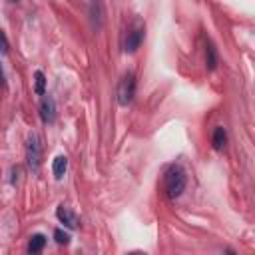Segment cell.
Wrapping results in <instances>:
<instances>
[{"label": "cell", "mask_w": 255, "mask_h": 255, "mask_svg": "<svg viewBox=\"0 0 255 255\" xmlns=\"http://www.w3.org/2000/svg\"><path fill=\"white\" fill-rule=\"evenodd\" d=\"M185 183H187V179H185V171H183L179 165H173V167L167 169V173H165V181H163L167 197H171V199L179 197V195L183 193V189H185Z\"/></svg>", "instance_id": "obj_1"}, {"label": "cell", "mask_w": 255, "mask_h": 255, "mask_svg": "<svg viewBox=\"0 0 255 255\" xmlns=\"http://www.w3.org/2000/svg\"><path fill=\"white\" fill-rule=\"evenodd\" d=\"M26 161H28V167L32 171H38V167L42 163V143H40L38 133H30L28 135V141H26Z\"/></svg>", "instance_id": "obj_2"}, {"label": "cell", "mask_w": 255, "mask_h": 255, "mask_svg": "<svg viewBox=\"0 0 255 255\" xmlns=\"http://www.w3.org/2000/svg\"><path fill=\"white\" fill-rule=\"evenodd\" d=\"M135 96V76L131 72L124 74V78L120 80L118 86V104L120 106H128Z\"/></svg>", "instance_id": "obj_3"}, {"label": "cell", "mask_w": 255, "mask_h": 255, "mask_svg": "<svg viewBox=\"0 0 255 255\" xmlns=\"http://www.w3.org/2000/svg\"><path fill=\"white\" fill-rule=\"evenodd\" d=\"M141 42H143V26H139V24H135L129 32H128V36H126V44H124V50L126 52H135L139 46H141Z\"/></svg>", "instance_id": "obj_4"}, {"label": "cell", "mask_w": 255, "mask_h": 255, "mask_svg": "<svg viewBox=\"0 0 255 255\" xmlns=\"http://www.w3.org/2000/svg\"><path fill=\"white\" fill-rule=\"evenodd\" d=\"M40 118L44 124H52L56 118V104L52 100V96H44L40 100Z\"/></svg>", "instance_id": "obj_5"}, {"label": "cell", "mask_w": 255, "mask_h": 255, "mask_svg": "<svg viewBox=\"0 0 255 255\" xmlns=\"http://www.w3.org/2000/svg\"><path fill=\"white\" fill-rule=\"evenodd\" d=\"M56 217H58L68 229H76V227H78V219H76V215H74L68 207H64V205H58V209H56Z\"/></svg>", "instance_id": "obj_6"}, {"label": "cell", "mask_w": 255, "mask_h": 255, "mask_svg": "<svg viewBox=\"0 0 255 255\" xmlns=\"http://www.w3.org/2000/svg\"><path fill=\"white\" fill-rule=\"evenodd\" d=\"M217 64H219L217 48H215L211 42H207V44H205V66H207V70H215Z\"/></svg>", "instance_id": "obj_7"}, {"label": "cell", "mask_w": 255, "mask_h": 255, "mask_svg": "<svg viewBox=\"0 0 255 255\" xmlns=\"http://www.w3.org/2000/svg\"><path fill=\"white\" fill-rule=\"evenodd\" d=\"M66 169H68V157H66V155H58V157H54V161H52L54 177H56V179H62L64 173H66Z\"/></svg>", "instance_id": "obj_8"}, {"label": "cell", "mask_w": 255, "mask_h": 255, "mask_svg": "<svg viewBox=\"0 0 255 255\" xmlns=\"http://www.w3.org/2000/svg\"><path fill=\"white\" fill-rule=\"evenodd\" d=\"M46 245V237L42 233H34L28 241V253H40Z\"/></svg>", "instance_id": "obj_9"}, {"label": "cell", "mask_w": 255, "mask_h": 255, "mask_svg": "<svg viewBox=\"0 0 255 255\" xmlns=\"http://www.w3.org/2000/svg\"><path fill=\"white\" fill-rule=\"evenodd\" d=\"M211 143H213V149H223V145L227 143V131L219 126L213 129V137H211Z\"/></svg>", "instance_id": "obj_10"}, {"label": "cell", "mask_w": 255, "mask_h": 255, "mask_svg": "<svg viewBox=\"0 0 255 255\" xmlns=\"http://www.w3.org/2000/svg\"><path fill=\"white\" fill-rule=\"evenodd\" d=\"M34 92L38 96H44L46 94V76L40 70H36V74H34Z\"/></svg>", "instance_id": "obj_11"}, {"label": "cell", "mask_w": 255, "mask_h": 255, "mask_svg": "<svg viewBox=\"0 0 255 255\" xmlns=\"http://www.w3.org/2000/svg\"><path fill=\"white\" fill-rule=\"evenodd\" d=\"M54 239H56L58 245H68L72 237H70V233H66V231H62V229H56V231H54Z\"/></svg>", "instance_id": "obj_12"}, {"label": "cell", "mask_w": 255, "mask_h": 255, "mask_svg": "<svg viewBox=\"0 0 255 255\" xmlns=\"http://www.w3.org/2000/svg\"><path fill=\"white\" fill-rule=\"evenodd\" d=\"M8 50H10V44H8V38H6V34L0 30V52L2 54H8Z\"/></svg>", "instance_id": "obj_13"}, {"label": "cell", "mask_w": 255, "mask_h": 255, "mask_svg": "<svg viewBox=\"0 0 255 255\" xmlns=\"http://www.w3.org/2000/svg\"><path fill=\"white\" fill-rule=\"evenodd\" d=\"M4 84H6V78H4V70L0 66V86H4Z\"/></svg>", "instance_id": "obj_14"}, {"label": "cell", "mask_w": 255, "mask_h": 255, "mask_svg": "<svg viewBox=\"0 0 255 255\" xmlns=\"http://www.w3.org/2000/svg\"><path fill=\"white\" fill-rule=\"evenodd\" d=\"M10 2H16V0H10Z\"/></svg>", "instance_id": "obj_15"}]
</instances>
